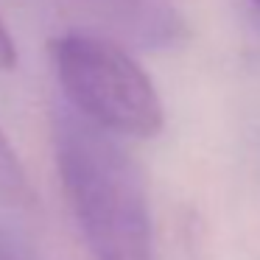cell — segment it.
Here are the masks:
<instances>
[{"instance_id":"obj_1","label":"cell","mask_w":260,"mask_h":260,"mask_svg":"<svg viewBox=\"0 0 260 260\" xmlns=\"http://www.w3.org/2000/svg\"><path fill=\"white\" fill-rule=\"evenodd\" d=\"M53 154L92 260H159L143 171L115 135L68 107L53 118Z\"/></svg>"},{"instance_id":"obj_2","label":"cell","mask_w":260,"mask_h":260,"mask_svg":"<svg viewBox=\"0 0 260 260\" xmlns=\"http://www.w3.org/2000/svg\"><path fill=\"white\" fill-rule=\"evenodd\" d=\"M51 64L70 109L115 137H154L165 109L151 76L120 45L95 34L53 37Z\"/></svg>"},{"instance_id":"obj_3","label":"cell","mask_w":260,"mask_h":260,"mask_svg":"<svg viewBox=\"0 0 260 260\" xmlns=\"http://www.w3.org/2000/svg\"><path fill=\"white\" fill-rule=\"evenodd\" d=\"M31 199H34V190H31L28 174L9 143L6 132L0 129V202L9 207H28Z\"/></svg>"},{"instance_id":"obj_4","label":"cell","mask_w":260,"mask_h":260,"mask_svg":"<svg viewBox=\"0 0 260 260\" xmlns=\"http://www.w3.org/2000/svg\"><path fill=\"white\" fill-rule=\"evenodd\" d=\"M17 64V48H14V40L9 34L6 23L0 17V70H12Z\"/></svg>"},{"instance_id":"obj_5","label":"cell","mask_w":260,"mask_h":260,"mask_svg":"<svg viewBox=\"0 0 260 260\" xmlns=\"http://www.w3.org/2000/svg\"><path fill=\"white\" fill-rule=\"evenodd\" d=\"M254 6H257V9H260V0H254Z\"/></svg>"}]
</instances>
